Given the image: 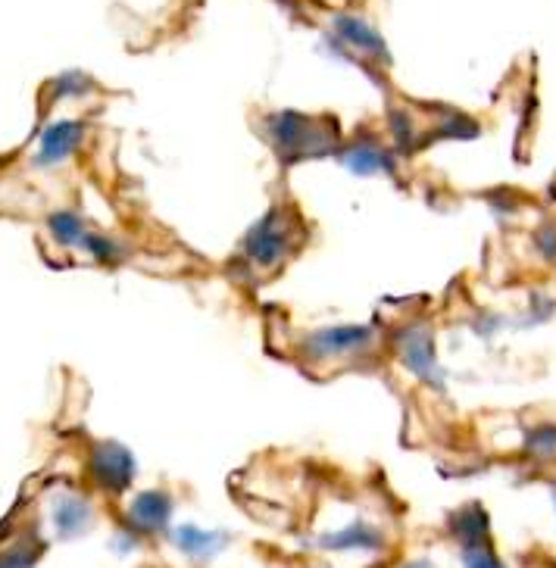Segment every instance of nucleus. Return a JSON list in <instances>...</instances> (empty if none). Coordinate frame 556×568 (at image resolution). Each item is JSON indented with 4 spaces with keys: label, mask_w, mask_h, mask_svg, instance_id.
Segmentation results:
<instances>
[{
    "label": "nucleus",
    "mask_w": 556,
    "mask_h": 568,
    "mask_svg": "<svg viewBox=\"0 0 556 568\" xmlns=\"http://www.w3.org/2000/svg\"><path fill=\"white\" fill-rule=\"evenodd\" d=\"M375 347V331L347 325V328H325L313 331L307 338V353L313 363H332V359H353L360 353H369Z\"/></svg>",
    "instance_id": "3"
},
{
    "label": "nucleus",
    "mask_w": 556,
    "mask_h": 568,
    "mask_svg": "<svg viewBox=\"0 0 556 568\" xmlns=\"http://www.w3.org/2000/svg\"><path fill=\"white\" fill-rule=\"evenodd\" d=\"M303 238H307L303 235V219L294 213V206L288 203L272 206V210L244 235L241 260L257 275H272L297 253Z\"/></svg>",
    "instance_id": "1"
},
{
    "label": "nucleus",
    "mask_w": 556,
    "mask_h": 568,
    "mask_svg": "<svg viewBox=\"0 0 556 568\" xmlns=\"http://www.w3.org/2000/svg\"><path fill=\"white\" fill-rule=\"evenodd\" d=\"M397 353L400 363L407 366L413 375L428 378L435 372V338L432 331L422 325H407L397 338Z\"/></svg>",
    "instance_id": "4"
},
{
    "label": "nucleus",
    "mask_w": 556,
    "mask_h": 568,
    "mask_svg": "<svg viewBox=\"0 0 556 568\" xmlns=\"http://www.w3.org/2000/svg\"><path fill=\"white\" fill-rule=\"evenodd\" d=\"M269 138L288 157H316L338 144V128H328L322 119H307L300 113H278L269 119Z\"/></svg>",
    "instance_id": "2"
},
{
    "label": "nucleus",
    "mask_w": 556,
    "mask_h": 568,
    "mask_svg": "<svg viewBox=\"0 0 556 568\" xmlns=\"http://www.w3.org/2000/svg\"><path fill=\"white\" fill-rule=\"evenodd\" d=\"M341 32L353 47H363V50H382V41L378 35L369 29L363 19H341Z\"/></svg>",
    "instance_id": "7"
},
{
    "label": "nucleus",
    "mask_w": 556,
    "mask_h": 568,
    "mask_svg": "<svg viewBox=\"0 0 556 568\" xmlns=\"http://www.w3.org/2000/svg\"><path fill=\"white\" fill-rule=\"evenodd\" d=\"M407 568H432V565H428V562H410Z\"/></svg>",
    "instance_id": "9"
},
{
    "label": "nucleus",
    "mask_w": 556,
    "mask_h": 568,
    "mask_svg": "<svg viewBox=\"0 0 556 568\" xmlns=\"http://www.w3.org/2000/svg\"><path fill=\"white\" fill-rule=\"evenodd\" d=\"M344 163L353 169V172H363V175H372V172H385L388 169V153L375 144H353L347 153H344Z\"/></svg>",
    "instance_id": "6"
},
{
    "label": "nucleus",
    "mask_w": 556,
    "mask_h": 568,
    "mask_svg": "<svg viewBox=\"0 0 556 568\" xmlns=\"http://www.w3.org/2000/svg\"><path fill=\"white\" fill-rule=\"evenodd\" d=\"M79 138H82L79 122H57L54 128H47V135L41 138V163H60L75 150Z\"/></svg>",
    "instance_id": "5"
},
{
    "label": "nucleus",
    "mask_w": 556,
    "mask_h": 568,
    "mask_svg": "<svg viewBox=\"0 0 556 568\" xmlns=\"http://www.w3.org/2000/svg\"><path fill=\"white\" fill-rule=\"evenodd\" d=\"M463 562H466V568H503V562L488 547V540H482V544L463 547Z\"/></svg>",
    "instance_id": "8"
}]
</instances>
